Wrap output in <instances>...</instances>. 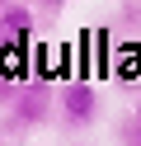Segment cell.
Returning a JSON list of instances; mask_svg holds the SVG:
<instances>
[{
  "instance_id": "3957f363",
  "label": "cell",
  "mask_w": 141,
  "mask_h": 146,
  "mask_svg": "<svg viewBox=\"0 0 141 146\" xmlns=\"http://www.w3.org/2000/svg\"><path fill=\"white\" fill-rule=\"evenodd\" d=\"M28 29H33V10L28 5H5V14H0V47L5 42H24Z\"/></svg>"
},
{
  "instance_id": "5b68a950",
  "label": "cell",
  "mask_w": 141,
  "mask_h": 146,
  "mask_svg": "<svg viewBox=\"0 0 141 146\" xmlns=\"http://www.w3.org/2000/svg\"><path fill=\"white\" fill-rule=\"evenodd\" d=\"M127 146H141V132H132V127H127Z\"/></svg>"
},
{
  "instance_id": "6da1fadb",
  "label": "cell",
  "mask_w": 141,
  "mask_h": 146,
  "mask_svg": "<svg viewBox=\"0 0 141 146\" xmlns=\"http://www.w3.org/2000/svg\"><path fill=\"white\" fill-rule=\"evenodd\" d=\"M56 104H61L66 123L85 127V123H94V113H99V90H94L89 80H66V85L56 90Z\"/></svg>"
},
{
  "instance_id": "8992f818",
  "label": "cell",
  "mask_w": 141,
  "mask_h": 146,
  "mask_svg": "<svg viewBox=\"0 0 141 146\" xmlns=\"http://www.w3.org/2000/svg\"><path fill=\"white\" fill-rule=\"evenodd\" d=\"M0 14H5V5H0Z\"/></svg>"
},
{
  "instance_id": "277c9868",
  "label": "cell",
  "mask_w": 141,
  "mask_h": 146,
  "mask_svg": "<svg viewBox=\"0 0 141 146\" xmlns=\"http://www.w3.org/2000/svg\"><path fill=\"white\" fill-rule=\"evenodd\" d=\"M132 132H141V99H136V113H132Z\"/></svg>"
},
{
  "instance_id": "7a4b0ae2",
  "label": "cell",
  "mask_w": 141,
  "mask_h": 146,
  "mask_svg": "<svg viewBox=\"0 0 141 146\" xmlns=\"http://www.w3.org/2000/svg\"><path fill=\"white\" fill-rule=\"evenodd\" d=\"M47 108H52V85H47V80H19V94H14V104H9L14 123L33 127V123L47 118Z\"/></svg>"
}]
</instances>
